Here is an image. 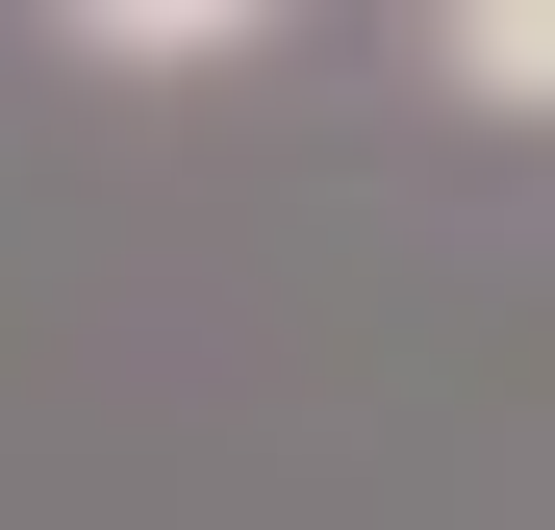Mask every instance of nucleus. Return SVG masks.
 <instances>
[{
    "instance_id": "f257e3e1",
    "label": "nucleus",
    "mask_w": 555,
    "mask_h": 530,
    "mask_svg": "<svg viewBox=\"0 0 555 530\" xmlns=\"http://www.w3.org/2000/svg\"><path fill=\"white\" fill-rule=\"evenodd\" d=\"M429 102H480V127H555V0H429Z\"/></svg>"
},
{
    "instance_id": "f03ea898",
    "label": "nucleus",
    "mask_w": 555,
    "mask_h": 530,
    "mask_svg": "<svg viewBox=\"0 0 555 530\" xmlns=\"http://www.w3.org/2000/svg\"><path fill=\"white\" fill-rule=\"evenodd\" d=\"M51 51H102V76H253L278 26H253V0H76Z\"/></svg>"
}]
</instances>
